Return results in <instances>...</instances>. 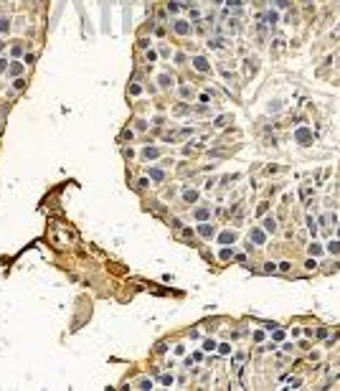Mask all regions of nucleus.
Listing matches in <instances>:
<instances>
[{"instance_id": "f257e3e1", "label": "nucleus", "mask_w": 340, "mask_h": 391, "mask_svg": "<svg viewBox=\"0 0 340 391\" xmlns=\"http://www.w3.org/2000/svg\"><path fill=\"white\" fill-rule=\"evenodd\" d=\"M196 69H198V71H206V69H208V64H206V58H196Z\"/></svg>"}, {"instance_id": "f03ea898", "label": "nucleus", "mask_w": 340, "mask_h": 391, "mask_svg": "<svg viewBox=\"0 0 340 391\" xmlns=\"http://www.w3.org/2000/svg\"><path fill=\"white\" fill-rule=\"evenodd\" d=\"M8 28H10V23H8V21H5V18H0V33H5V31H8Z\"/></svg>"}, {"instance_id": "7ed1b4c3", "label": "nucleus", "mask_w": 340, "mask_h": 391, "mask_svg": "<svg viewBox=\"0 0 340 391\" xmlns=\"http://www.w3.org/2000/svg\"><path fill=\"white\" fill-rule=\"evenodd\" d=\"M198 195H196V191H185V201H196Z\"/></svg>"}, {"instance_id": "20e7f679", "label": "nucleus", "mask_w": 340, "mask_h": 391, "mask_svg": "<svg viewBox=\"0 0 340 391\" xmlns=\"http://www.w3.org/2000/svg\"><path fill=\"white\" fill-rule=\"evenodd\" d=\"M175 31H178V33H185V31H188V23H175Z\"/></svg>"}, {"instance_id": "39448f33", "label": "nucleus", "mask_w": 340, "mask_h": 391, "mask_svg": "<svg viewBox=\"0 0 340 391\" xmlns=\"http://www.w3.org/2000/svg\"><path fill=\"white\" fill-rule=\"evenodd\" d=\"M264 226H267L269 231H274V229H277V226H274V219H267V221H264Z\"/></svg>"}, {"instance_id": "423d86ee", "label": "nucleus", "mask_w": 340, "mask_h": 391, "mask_svg": "<svg viewBox=\"0 0 340 391\" xmlns=\"http://www.w3.org/2000/svg\"><path fill=\"white\" fill-rule=\"evenodd\" d=\"M221 241H223V244H229V241H234V234H223V236H221Z\"/></svg>"}, {"instance_id": "0eeeda50", "label": "nucleus", "mask_w": 340, "mask_h": 391, "mask_svg": "<svg viewBox=\"0 0 340 391\" xmlns=\"http://www.w3.org/2000/svg\"><path fill=\"white\" fill-rule=\"evenodd\" d=\"M201 234H203V236H211V234H213V229H208V226H201Z\"/></svg>"}, {"instance_id": "6e6552de", "label": "nucleus", "mask_w": 340, "mask_h": 391, "mask_svg": "<svg viewBox=\"0 0 340 391\" xmlns=\"http://www.w3.org/2000/svg\"><path fill=\"white\" fill-rule=\"evenodd\" d=\"M150 386H153V381H147V379L140 381V389H150Z\"/></svg>"}, {"instance_id": "1a4fd4ad", "label": "nucleus", "mask_w": 340, "mask_h": 391, "mask_svg": "<svg viewBox=\"0 0 340 391\" xmlns=\"http://www.w3.org/2000/svg\"><path fill=\"white\" fill-rule=\"evenodd\" d=\"M203 348H206V350H213V348H216V343H213V340H206V345H203Z\"/></svg>"}, {"instance_id": "9d476101", "label": "nucleus", "mask_w": 340, "mask_h": 391, "mask_svg": "<svg viewBox=\"0 0 340 391\" xmlns=\"http://www.w3.org/2000/svg\"><path fill=\"white\" fill-rule=\"evenodd\" d=\"M0 71H5V58H0Z\"/></svg>"}]
</instances>
